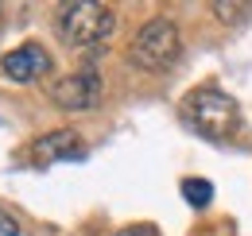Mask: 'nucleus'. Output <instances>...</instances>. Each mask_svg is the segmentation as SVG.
I'll list each match as a JSON object with an SVG mask.
<instances>
[{
    "mask_svg": "<svg viewBox=\"0 0 252 236\" xmlns=\"http://www.w3.org/2000/svg\"><path fill=\"white\" fill-rule=\"evenodd\" d=\"M55 28L66 47H101L117 28V16L109 4H97V0H66L59 4Z\"/></svg>",
    "mask_w": 252,
    "mask_h": 236,
    "instance_id": "obj_1",
    "label": "nucleus"
},
{
    "mask_svg": "<svg viewBox=\"0 0 252 236\" xmlns=\"http://www.w3.org/2000/svg\"><path fill=\"white\" fill-rule=\"evenodd\" d=\"M183 117L194 132H202L206 140H233L241 128V109L229 93L221 89H194L183 101Z\"/></svg>",
    "mask_w": 252,
    "mask_h": 236,
    "instance_id": "obj_2",
    "label": "nucleus"
},
{
    "mask_svg": "<svg viewBox=\"0 0 252 236\" xmlns=\"http://www.w3.org/2000/svg\"><path fill=\"white\" fill-rule=\"evenodd\" d=\"M179 51H183V39H179L175 20L156 16V20H148L144 28L136 31L128 59H132V66H140L148 74H163V70H171L179 62Z\"/></svg>",
    "mask_w": 252,
    "mask_h": 236,
    "instance_id": "obj_3",
    "label": "nucleus"
},
{
    "mask_svg": "<svg viewBox=\"0 0 252 236\" xmlns=\"http://www.w3.org/2000/svg\"><path fill=\"white\" fill-rule=\"evenodd\" d=\"M97 97H101V78H97L94 70H78V74H70L63 82H55L51 86V101L66 109V113H82V109H94Z\"/></svg>",
    "mask_w": 252,
    "mask_h": 236,
    "instance_id": "obj_4",
    "label": "nucleus"
},
{
    "mask_svg": "<svg viewBox=\"0 0 252 236\" xmlns=\"http://www.w3.org/2000/svg\"><path fill=\"white\" fill-rule=\"evenodd\" d=\"M0 70H4L12 82H39V78L51 74V55H47L39 43H24V47H16L12 55H4Z\"/></svg>",
    "mask_w": 252,
    "mask_h": 236,
    "instance_id": "obj_5",
    "label": "nucleus"
},
{
    "mask_svg": "<svg viewBox=\"0 0 252 236\" xmlns=\"http://www.w3.org/2000/svg\"><path fill=\"white\" fill-rule=\"evenodd\" d=\"M86 148H82V136L70 132V128H59V132H47L43 140H35V163L47 167V163H63V159H82Z\"/></svg>",
    "mask_w": 252,
    "mask_h": 236,
    "instance_id": "obj_6",
    "label": "nucleus"
},
{
    "mask_svg": "<svg viewBox=\"0 0 252 236\" xmlns=\"http://www.w3.org/2000/svg\"><path fill=\"white\" fill-rule=\"evenodd\" d=\"M214 16H218L221 24H245V20H252V4L249 0H214Z\"/></svg>",
    "mask_w": 252,
    "mask_h": 236,
    "instance_id": "obj_7",
    "label": "nucleus"
},
{
    "mask_svg": "<svg viewBox=\"0 0 252 236\" xmlns=\"http://www.w3.org/2000/svg\"><path fill=\"white\" fill-rule=\"evenodd\" d=\"M183 198H187L194 209H206L214 202V186L206 178H183Z\"/></svg>",
    "mask_w": 252,
    "mask_h": 236,
    "instance_id": "obj_8",
    "label": "nucleus"
},
{
    "mask_svg": "<svg viewBox=\"0 0 252 236\" xmlns=\"http://www.w3.org/2000/svg\"><path fill=\"white\" fill-rule=\"evenodd\" d=\"M0 236H20V221L8 209H0Z\"/></svg>",
    "mask_w": 252,
    "mask_h": 236,
    "instance_id": "obj_9",
    "label": "nucleus"
},
{
    "mask_svg": "<svg viewBox=\"0 0 252 236\" xmlns=\"http://www.w3.org/2000/svg\"><path fill=\"white\" fill-rule=\"evenodd\" d=\"M113 236H159L152 225H128V229H121V233H113Z\"/></svg>",
    "mask_w": 252,
    "mask_h": 236,
    "instance_id": "obj_10",
    "label": "nucleus"
}]
</instances>
